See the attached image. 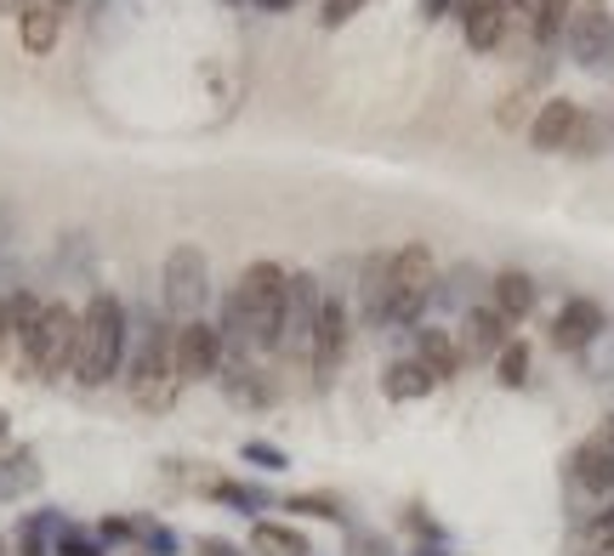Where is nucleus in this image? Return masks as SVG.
Listing matches in <instances>:
<instances>
[{
  "label": "nucleus",
  "mask_w": 614,
  "mask_h": 556,
  "mask_svg": "<svg viewBox=\"0 0 614 556\" xmlns=\"http://www.w3.org/2000/svg\"><path fill=\"white\" fill-rule=\"evenodd\" d=\"M285 307H291V273L279 262H251L240 290L228 295L222 341H240L251 352H279L285 346Z\"/></svg>",
  "instance_id": "nucleus-1"
},
{
  "label": "nucleus",
  "mask_w": 614,
  "mask_h": 556,
  "mask_svg": "<svg viewBox=\"0 0 614 556\" xmlns=\"http://www.w3.org/2000/svg\"><path fill=\"white\" fill-rule=\"evenodd\" d=\"M125 364V307L114 290H98L80 313V346H74V381L80 386H109Z\"/></svg>",
  "instance_id": "nucleus-2"
},
{
  "label": "nucleus",
  "mask_w": 614,
  "mask_h": 556,
  "mask_svg": "<svg viewBox=\"0 0 614 556\" xmlns=\"http://www.w3.org/2000/svg\"><path fill=\"white\" fill-rule=\"evenodd\" d=\"M171 341L177 330L154 324L137 335V352H131V370H125V386L137 397V410H149V415H165L171 403H177V364H171Z\"/></svg>",
  "instance_id": "nucleus-3"
},
{
  "label": "nucleus",
  "mask_w": 614,
  "mask_h": 556,
  "mask_svg": "<svg viewBox=\"0 0 614 556\" xmlns=\"http://www.w3.org/2000/svg\"><path fill=\"white\" fill-rule=\"evenodd\" d=\"M433 284H439V262H433L427 244L393 250V262H387V324H410L433 301Z\"/></svg>",
  "instance_id": "nucleus-4"
},
{
  "label": "nucleus",
  "mask_w": 614,
  "mask_h": 556,
  "mask_svg": "<svg viewBox=\"0 0 614 556\" xmlns=\"http://www.w3.org/2000/svg\"><path fill=\"white\" fill-rule=\"evenodd\" d=\"M74 346H80V319L63 307V301H46V319L34 330V346L18 375H34V381H58V375H74Z\"/></svg>",
  "instance_id": "nucleus-5"
},
{
  "label": "nucleus",
  "mask_w": 614,
  "mask_h": 556,
  "mask_svg": "<svg viewBox=\"0 0 614 556\" xmlns=\"http://www.w3.org/2000/svg\"><path fill=\"white\" fill-rule=\"evenodd\" d=\"M160 295H165V313L171 319H200L205 307V295H211V267H205V250L200 244H171V256H165V273H160Z\"/></svg>",
  "instance_id": "nucleus-6"
},
{
  "label": "nucleus",
  "mask_w": 614,
  "mask_h": 556,
  "mask_svg": "<svg viewBox=\"0 0 614 556\" xmlns=\"http://www.w3.org/2000/svg\"><path fill=\"white\" fill-rule=\"evenodd\" d=\"M222 358H228V341H222V330L205 324V319H188V324L177 330V341H171V364H177V381H182V386H200V381L222 375Z\"/></svg>",
  "instance_id": "nucleus-7"
},
{
  "label": "nucleus",
  "mask_w": 614,
  "mask_h": 556,
  "mask_svg": "<svg viewBox=\"0 0 614 556\" xmlns=\"http://www.w3.org/2000/svg\"><path fill=\"white\" fill-rule=\"evenodd\" d=\"M570 52L586 69H603L614 52V18H608V0H575V18H570Z\"/></svg>",
  "instance_id": "nucleus-8"
},
{
  "label": "nucleus",
  "mask_w": 614,
  "mask_h": 556,
  "mask_svg": "<svg viewBox=\"0 0 614 556\" xmlns=\"http://www.w3.org/2000/svg\"><path fill=\"white\" fill-rule=\"evenodd\" d=\"M348 307H342V295H324V307H319V324H313V352H308V364L319 381L336 375V364L348 358Z\"/></svg>",
  "instance_id": "nucleus-9"
},
{
  "label": "nucleus",
  "mask_w": 614,
  "mask_h": 556,
  "mask_svg": "<svg viewBox=\"0 0 614 556\" xmlns=\"http://www.w3.org/2000/svg\"><path fill=\"white\" fill-rule=\"evenodd\" d=\"M570 472H575V483H581L586 494H614V421H603L597 432L581 437Z\"/></svg>",
  "instance_id": "nucleus-10"
},
{
  "label": "nucleus",
  "mask_w": 614,
  "mask_h": 556,
  "mask_svg": "<svg viewBox=\"0 0 614 556\" xmlns=\"http://www.w3.org/2000/svg\"><path fill=\"white\" fill-rule=\"evenodd\" d=\"M319 307H324V290L313 273H291V307H285V346L296 358L313 352V324H319Z\"/></svg>",
  "instance_id": "nucleus-11"
},
{
  "label": "nucleus",
  "mask_w": 614,
  "mask_h": 556,
  "mask_svg": "<svg viewBox=\"0 0 614 556\" xmlns=\"http://www.w3.org/2000/svg\"><path fill=\"white\" fill-rule=\"evenodd\" d=\"M575 125H581V103H570V97H546V103L535 109V120H530L535 154H557V148H570Z\"/></svg>",
  "instance_id": "nucleus-12"
},
{
  "label": "nucleus",
  "mask_w": 614,
  "mask_h": 556,
  "mask_svg": "<svg viewBox=\"0 0 614 556\" xmlns=\"http://www.w3.org/2000/svg\"><path fill=\"white\" fill-rule=\"evenodd\" d=\"M597 335H603V307H597V301H586V295L563 301V313L552 319V346H557V352H581V346H592Z\"/></svg>",
  "instance_id": "nucleus-13"
},
{
  "label": "nucleus",
  "mask_w": 614,
  "mask_h": 556,
  "mask_svg": "<svg viewBox=\"0 0 614 556\" xmlns=\"http://www.w3.org/2000/svg\"><path fill=\"white\" fill-rule=\"evenodd\" d=\"M506 12L512 7H495V0H461V23H466L472 52H495V46L506 40Z\"/></svg>",
  "instance_id": "nucleus-14"
},
{
  "label": "nucleus",
  "mask_w": 614,
  "mask_h": 556,
  "mask_svg": "<svg viewBox=\"0 0 614 556\" xmlns=\"http://www.w3.org/2000/svg\"><path fill=\"white\" fill-rule=\"evenodd\" d=\"M58 29H63V7H58V0H34V7L18 18L23 52H29V58H46V52L58 46Z\"/></svg>",
  "instance_id": "nucleus-15"
},
{
  "label": "nucleus",
  "mask_w": 614,
  "mask_h": 556,
  "mask_svg": "<svg viewBox=\"0 0 614 556\" xmlns=\"http://www.w3.org/2000/svg\"><path fill=\"white\" fill-rule=\"evenodd\" d=\"M490 307H495L506 324L530 319V313H535V279H530V273H517V267L495 273V284H490Z\"/></svg>",
  "instance_id": "nucleus-16"
},
{
  "label": "nucleus",
  "mask_w": 614,
  "mask_h": 556,
  "mask_svg": "<svg viewBox=\"0 0 614 556\" xmlns=\"http://www.w3.org/2000/svg\"><path fill=\"white\" fill-rule=\"evenodd\" d=\"M512 324L495 313V307H472L466 313V324H461V335H466V352H472V358H501V352H506V335Z\"/></svg>",
  "instance_id": "nucleus-17"
},
{
  "label": "nucleus",
  "mask_w": 614,
  "mask_h": 556,
  "mask_svg": "<svg viewBox=\"0 0 614 556\" xmlns=\"http://www.w3.org/2000/svg\"><path fill=\"white\" fill-rule=\"evenodd\" d=\"M415 364L427 370L433 381H450V375L461 370V346H455V335H444V330H421V335H415Z\"/></svg>",
  "instance_id": "nucleus-18"
},
{
  "label": "nucleus",
  "mask_w": 614,
  "mask_h": 556,
  "mask_svg": "<svg viewBox=\"0 0 614 556\" xmlns=\"http://www.w3.org/2000/svg\"><path fill=\"white\" fill-rule=\"evenodd\" d=\"M439 381L427 375V370H421L415 358H399V364H387L382 370V392L393 397V403H410V397H427Z\"/></svg>",
  "instance_id": "nucleus-19"
},
{
  "label": "nucleus",
  "mask_w": 614,
  "mask_h": 556,
  "mask_svg": "<svg viewBox=\"0 0 614 556\" xmlns=\"http://www.w3.org/2000/svg\"><path fill=\"white\" fill-rule=\"evenodd\" d=\"M251 550H256V556H313L308 534H296V528H285V523H256V528H251Z\"/></svg>",
  "instance_id": "nucleus-20"
},
{
  "label": "nucleus",
  "mask_w": 614,
  "mask_h": 556,
  "mask_svg": "<svg viewBox=\"0 0 614 556\" xmlns=\"http://www.w3.org/2000/svg\"><path fill=\"white\" fill-rule=\"evenodd\" d=\"M575 18V0H530V40L535 46H552Z\"/></svg>",
  "instance_id": "nucleus-21"
},
{
  "label": "nucleus",
  "mask_w": 614,
  "mask_h": 556,
  "mask_svg": "<svg viewBox=\"0 0 614 556\" xmlns=\"http://www.w3.org/2000/svg\"><path fill=\"white\" fill-rule=\"evenodd\" d=\"M387 262L393 256H370L364 262V319L387 324Z\"/></svg>",
  "instance_id": "nucleus-22"
},
{
  "label": "nucleus",
  "mask_w": 614,
  "mask_h": 556,
  "mask_svg": "<svg viewBox=\"0 0 614 556\" xmlns=\"http://www.w3.org/2000/svg\"><path fill=\"white\" fill-rule=\"evenodd\" d=\"M495 375H501V386H530V346L506 341V352L495 358Z\"/></svg>",
  "instance_id": "nucleus-23"
},
{
  "label": "nucleus",
  "mask_w": 614,
  "mask_h": 556,
  "mask_svg": "<svg viewBox=\"0 0 614 556\" xmlns=\"http://www.w3.org/2000/svg\"><path fill=\"white\" fill-rule=\"evenodd\" d=\"M530 103H535V85L506 91V97H501V109H495V125H501V131H517V125L530 120Z\"/></svg>",
  "instance_id": "nucleus-24"
},
{
  "label": "nucleus",
  "mask_w": 614,
  "mask_h": 556,
  "mask_svg": "<svg viewBox=\"0 0 614 556\" xmlns=\"http://www.w3.org/2000/svg\"><path fill=\"white\" fill-rule=\"evenodd\" d=\"M285 505H291V512H308V517H330V523H342V505L330 499V494H291Z\"/></svg>",
  "instance_id": "nucleus-25"
},
{
  "label": "nucleus",
  "mask_w": 614,
  "mask_h": 556,
  "mask_svg": "<svg viewBox=\"0 0 614 556\" xmlns=\"http://www.w3.org/2000/svg\"><path fill=\"white\" fill-rule=\"evenodd\" d=\"M359 7H364V0H324V12H319V23H324V29H342V23H348V18H353Z\"/></svg>",
  "instance_id": "nucleus-26"
},
{
  "label": "nucleus",
  "mask_w": 614,
  "mask_h": 556,
  "mask_svg": "<svg viewBox=\"0 0 614 556\" xmlns=\"http://www.w3.org/2000/svg\"><path fill=\"white\" fill-rule=\"evenodd\" d=\"M245 461H251V466H273V472H279V466H285V454H279L273 443H245Z\"/></svg>",
  "instance_id": "nucleus-27"
},
{
  "label": "nucleus",
  "mask_w": 614,
  "mask_h": 556,
  "mask_svg": "<svg viewBox=\"0 0 614 556\" xmlns=\"http://www.w3.org/2000/svg\"><path fill=\"white\" fill-rule=\"evenodd\" d=\"M194 556H245V550H240V545H228V539H211V534H205V539H194Z\"/></svg>",
  "instance_id": "nucleus-28"
},
{
  "label": "nucleus",
  "mask_w": 614,
  "mask_h": 556,
  "mask_svg": "<svg viewBox=\"0 0 614 556\" xmlns=\"http://www.w3.org/2000/svg\"><path fill=\"white\" fill-rule=\"evenodd\" d=\"M63 556H103V550L91 545V539H80V534L69 528V534H63Z\"/></svg>",
  "instance_id": "nucleus-29"
},
{
  "label": "nucleus",
  "mask_w": 614,
  "mask_h": 556,
  "mask_svg": "<svg viewBox=\"0 0 614 556\" xmlns=\"http://www.w3.org/2000/svg\"><path fill=\"white\" fill-rule=\"evenodd\" d=\"M18 556H46V545H40V534H34V528H23V534H18Z\"/></svg>",
  "instance_id": "nucleus-30"
},
{
  "label": "nucleus",
  "mask_w": 614,
  "mask_h": 556,
  "mask_svg": "<svg viewBox=\"0 0 614 556\" xmlns=\"http://www.w3.org/2000/svg\"><path fill=\"white\" fill-rule=\"evenodd\" d=\"M450 7H455V0H421V18H427V23H439Z\"/></svg>",
  "instance_id": "nucleus-31"
},
{
  "label": "nucleus",
  "mask_w": 614,
  "mask_h": 556,
  "mask_svg": "<svg viewBox=\"0 0 614 556\" xmlns=\"http://www.w3.org/2000/svg\"><path fill=\"white\" fill-rule=\"evenodd\" d=\"M12 346V319H7V301H0V352Z\"/></svg>",
  "instance_id": "nucleus-32"
},
{
  "label": "nucleus",
  "mask_w": 614,
  "mask_h": 556,
  "mask_svg": "<svg viewBox=\"0 0 614 556\" xmlns=\"http://www.w3.org/2000/svg\"><path fill=\"white\" fill-rule=\"evenodd\" d=\"M34 7V0H0V12H7V18H23Z\"/></svg>",
  "instance_id": "nucleus-33"
},
{
  "label": "nucleus",
  "mask_w": 614,
  "mask_h": 556,
  "mask_svg": "<svg viewBox=\"0 0 614 556\" xmlns=\"http://www.w3.org/2000/svg\"><path fill=\"white\" fill-rule=\"evenodd\" d=\"M262 7H268V12H285V7H296V0H262Z\"/></svg>",
  "instance_id": "nucleus-34"
},
{
  "label": "nucleus",
  "mask_w": 614,
  "mask_h": 556,
  "mask_svg": "<svg viewBox=\"0 0 614 556\" xmlns=\"http://www.w3.org/2000/svg\"><path fill=\"white\" fill-rule=\"evenodd\" d=\"M7 426H12V421H7V410H0V443H7Z\"/></svg>",
  "instance_id": "nucleus-35"
},
{
  "label": "nucleus",
  "mask_w": 614,
  "mask_h": 556,
  "mask_svg": "<svg viewBox=\"0 0 614 556\" xmlns=\"http://www.w3.org/2000/svg\"><path fill=\"white\" fill-rule=\"evenodd\" d=\"M495 7H517V0H495Z\"/></svg>",
  "instance_id": "nucleus-36"
},
{
  "label": "nucleus",
  "mask_w": 614,
  "mask_h": 556,
  "mask_svg": "<svg viewBox=\"0 0 614 556\" xmlns=\"http://www.w3.org/2000/svg\"><path fill=\"white\" fill-rule=\"evenodd\" d=\"M0 556H7V550H0Z\"/></svg>",
  "instance_id": "nucleus-37"
}]
</instances>
